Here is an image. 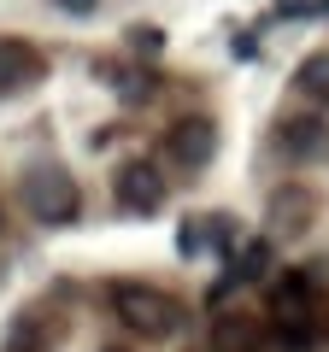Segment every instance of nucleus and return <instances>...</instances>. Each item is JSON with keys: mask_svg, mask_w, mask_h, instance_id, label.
<instances>
[{"mask_svg": "<svg viewBox=\"0 0 329 352\" xmlns=\"http://www.w3.org/2000/svg\"><path fill=\"white\" fill-rule=\"evenodd\" d=\"M270 323H277L282 352H312L317 346V288H312V276L288 270L270 288Z\"/></svg>", "mask_w": 329, "mask_h": 352, "instance_id": "1", "label": "nucleus"}, {"mask_svg": "<svg viewBox=\"0 0 329 352\" xmlns=\"http://www.w3.org/2000/svg\"><path fill=\"white\" fill-rule=\"evenodd\" d=\"M112 311H118V323H124L129 335H141V340H164V335L182 329V300L164 294V288H147V282H118Z\"/></svg>", "mask_w": 329, "mask_h": 352, "instance_id": "2", "label": "nucleus"}, {"mask_svg": "<svg viewBox=\"0 0 329 352\" xmlns=\"http://www.w3.org/2000/svg\"><path fill=\"white\" fill-rule=\"evenodd\" d=\"M18 194H24V206H30L36 223H71L76 206H83V194H76V182H71L65 164H30L24 182H18Z\"/></svg>", "mask_w": 329, "mask_h": 352, "instance_id": "3", "label": "nucleus"}, {"mask_svg": "<svg viewBox=\"0 0 329 352\" xmlns=\"http://www.w3.org/2000/svg\"><path fill=\"white\" fill-rule=\"evenodd\" d=\"M217 153V124L212 118H182V124H171V135H164V159H177L182 170H200V164H212Z\"/></svg>", "mask_w": 329, "mask_h": 352, "instance_id": "4", "label": "nucleus"}, {"mask_svg": "<svg viewBox=\"0 0 329 352\" xmlns=\"http://www.w3.org/2000/svg\"><path fill=\"white\" fill-rule=\"evenodd\" d=\"M118 206H129V212H153V206L164 200V170L153 159H129L124 170H118Z\"/></svg>", "mask_w": 329, "mask_h": 352, "instance_id": "5", "label": "nucleus"}, {"mask_svg": "<svg viewBox=\"0 0 329 352\" xmlns=\"http://www.w3.org/2000/svg\"><path fill=\"white\" fill-rule=\"evenodd\" d=\"M41 53L30 47V41H18V36H0V100L6 94H18V88H30V82H41Z\"/></svg>", "mask_w": 329, "mask_h": 352, "instance_id": "6", "label": "nucleus"}, {"mask_svg": "<svg viewBox=\"0 0 329 352\" xmlns=\"http://www.w3.org/2000/svg\"><path fill=\"white\" fill-rule=\"evenodd\" d=\"M312 217H317L312 188H277V194H270V229H277L282 241L306 235V229H312Z\"/></svg>", "mask_w": 329, "mask_h": 352, "instance_id": "7", "label": "nucleus"}, {"mask_svg": "<svg viewBox=\"0 0 329 352\" xmlns=\"http://www.w3.org/2000/svg\"><path fill=\"white\" fill-rule=\"evenodd\" d=\"M212 352H270V340H265V329L253 317H217Z\"/></svg>", "mask_w": 329, "mask_h": 352, "instance_id": "8", "label": "nucleus"}, {"mask_svg": "<svg viewBox=\"0 0 329 352\" xmlns=\"http://www.w3.org/2000/svg\"><path fill=\"white\" fill-rule=\"evenodd\" d=\"M277 141H282V147L294 153V159H317V153L329 147V129L317 124L312 112H300V118H288V124L277 129Z\"/></svg>", "mask_w": 329, "mask_h": 352, "instance_id": "9", "label": "nucleus"}, {"mask_svg": "<svg viewBox=\"0 0 329 352\" xmlns=\"http://www.w3.org/2000/svg\"><path fill=\"white\" fill-rule=\"evenodd\" d=\"M0 352H53L47 317H41V311H18L12 329H6V346H0Z\"/></svg>", "mask_w": 329, "mask_h": 352, "instance_id": "10", "label": "nucleus"}, {"mask_svg": "<svg viewBox=\"0 0 329 352\" xmlns=\"http://www.w3.org/2000/svg\"><path fill=\"white\" fill-rule=\"evenodd\" d=\"M294 88L306 100H329V53H312V59L294 71Z\"/></svg>", "mask_w": 329, "mask_h": 352, "instance_id": "11", "label": "nucleus"}, {"mask_svg": "<svg viewBox=\"0 0 329 352\" xmlns=\"http://www.w3.org/2000/svg\"><path fill=\"white\" fill-rule=\"evenodd\" d=\"M265 264H270V247H265V241H253V247L241 252V264L229 270V282H253V276H265Z\"/></svg>", "mask_w": 329, "mask_h": 352, "instance_id": "12", "label": "nucleus"}, {"mask_svg": "<svg viewBox=\"0 0 329 352\" xmlns=\"http://www.w3.org/2000/svg\"><path fill=\"white\" fill-rule=\"evenodd\" d=\"M212 235H224V229H217V223H182L177 229V247L182 252H206V241H212Z\"/></svg>", "mask_w": 329, "mask_h": 352, "instance_id": "13", "label": "nucleus"}, {"mask_svg": "<svg viewBox=\"0 0 329 352\" xmlns=\"http://www.w3.org/2000/svg\"><path fill=\"white\" fill-rule=\"evenodd\" d=\"M53 6H59V12H94L100 0H53Z\"/></svg>", "mask_w": 329, "mask_h": 352, "instance_id": "14", "label": "nucleus"}, {"mask_svg": "<svg viewBox=\"0 0 329 352\" xmlns=\"http://www.w3.org/2000/svg\"><path fill=\"white\" fill-rule=\"evenodd\" d=\"M100 352H129V346H118V340H112V346H100Z\"/></svg>", "mask_w": 329, "mask_h": 352, "instance_id": "15", "label": "nucleus"}, {"mask_svg": "<svg viewBox=\"0 0 329 352\" xmlns=\"http://www.w3.org/2000/svg\"><path fill=\"white\" fill-rule=\"evenodd\" d=\"M0 223H6V212H0Z\"/></svg>", "mask_w": 329, "mask_h": 352, "instance_id": "16", "label": "nucleus"}]
</instances>
